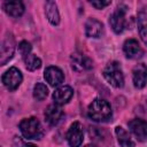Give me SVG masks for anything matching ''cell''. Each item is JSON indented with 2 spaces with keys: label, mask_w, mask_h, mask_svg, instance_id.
<instances>
[{
  "label": "cell",
  "mask_w": 147,
  "mask_h": 147,
  "mask_svg": "<svg viewBox=\"0 0 147 147\" xmlns=\"http://www.w3.org/2000/svg\"><path fill=\"white\" fill-rule=\"evenodd\" d=\"M84 139V132H83V126L79 122H74L68 132H67V141L70 147H79L83 144Z\"/></svg>",
  "instance_id": "52a82bcc"
},
{
  "label": "cell",
  "mask_w": 147,
  "mask_h": 147,
  "mask_svg": "<svg viewBox=\"0 0 147 147\" xmlns=\"http://www.w3.org/2000/svg\"><path fill=\"white\" fill-rule=\"evenodd\" d=\"M103 77L106 80L116 88H122L124 86V76L122 68L118 62L111 61L103 69Z\"/></svg>",
  "instance_id": "3957f363"
},
{
  "label": "cell",
  "mask_w": 147,
  "mask_h": 147,
  "mask_svg": "<svg viewBox=\"0 0 147 147\" xmlns=\"http://www.w3.org/2000/svg\"><path fill=\"white\" fill-rule=\"evenodd\" d=\"M45 14L48 22L53 25H57L60 23V15L57 10V6L54 1H46L45 3Z\"/></svg>",
  "instance_id": "e0dca14e"
},
{
  "label": "cell",
  "mask_w": 147,
  "mask_h": 147,
  "mask_svg": "<svg viewBox=\"0 0 147 147\" xmlns=\"http://www.w3.org/2000/svg\"><path fill=\"white\" fill-rule=\"evenodd\" d=\"M127 125L130 131L137 137L139 141H144L147 138V121L134 118V119H131Z\"/></svg>",
  "instance_id": "9c48e42d"
},
{
  "label": "cell",
  "mask_w": 147,
  "mask_h": 147,
  "mask_svg": "<svg viewBox=\"0 0 147 147\" xmlns=\"http://www.w3.org/2000/svg\"><path fill=\"white\" fill-rule=\"evenodd\" d=\"M70 62H71V68L77 72L90 70L93 67L92 60L86 55H83L82 53H74L70 57Z\"/></svg>",
  "instance_id": "ba28073f"
},
{
  "label": "cell",
  "mask_w": 147,
  "mask_h": 147,
  "mask_svg": "<svg viewBox=\"0 0 147 147\" xmlns=\"http://www.w3.org/2000/svg\"><path fill=\"white\" fill-rule=\"evenodd\" d=\"M20 131L25 139H40L42 137V127L36 117L24 118L20 122Z\"/></svg>",
  "instance_id": "7a4b0ae2"
},
{
  "label": "cell",
  "mask_w": 147,
  "mask_h": 147,
  "mask_svg": "<svg viewBox=\"0 0 147 147\" xmlns=\"http://www.w3.org/2000/svg\"><path fill=\"white\" fill-rule=\"evenodd\" d=\"M125 13H126V7L123 5H119L117 9L111 14L109 18V23L115 33H122L126 29L127 22L125 18Z\"/></svg>",
  "instance_id": "277c9868"
},
{
  "label": "cell",
  "mask_w": 147,
  "mask_h": 147,
  "mask_svg": "<svg viewBox=\"0 0 147 147\" xmlns=\"http://www.w3.org/2000/svg\"><path fill=\"white\" fill-rule=\"evenodd\" d=\"M123 51L129 59H138L142 55V49L136 39H127L123 45Z\"/></svg>",
  "instance_id": "4fadbf2b"
},
{
  "label": "cell",
  "mask_w": 147,
  "mask_h": 147,
  "mask_svg": "<svg viewBox=\"0 0 147 147\" xmlns=\"http://www.w3.org/2000/svg\"><path fill=\"white\" fill-rule=\"evenodd\" d=\"M110 2H111V1H109V0H107V1L98 0V1H91V5H92L93 7H95L96 9H102V8H105L106 6L110 5Z\"/></svg>",
  "instance_id": "603a6c76"
},
{
  "label": "cell",
  "mask_w": 147,
  "mask_h": 147,
  "mask_svg": "<svg viewBox=\"0 0 147 147\" xmlns=\"http://www.w3.org/2000/svg\"><path fill=\"white\" fill-rule=\"evenodd\" d=\"M15 51V40L11 33H6L2 44H1V51H0V64L5 65L14 55Z\"/></svg>",
  "instance_id": "8992f818"
},
{
  "label": "cell",
  "mask_w": 147,
  "mask_h": 147,
  "mask_svg": "<svg viewBox=\"0 0 147 147\" xmlns=\"http://www.w3.org/2000/svg\"><path fill=\"white\" fill-rule=\"evenodd\" d=\"M22 80H23V76L21 71L15 67L9 68L2 75V83L9 91H15L21 85Z\"/></svg>",
  "instance_id": "5b68a950"
},
{
  "label": "cell",
  "mask_w": 147,
  "mask_h": 147,
  "mask_svg": "<svg viewBox=\"0 0 147 147\" xmlns=\"http://www.w3.org/2000/svg\"><path fill=\"white\" fill-rule=\"evenodd\" d=\"M115 132H116L117 140L121 147H134V142L132 141L130 134L122 126H117L115 129Z\"/></svg>",
  "instance_id": "ac0fdd59"
},
{
  "label": "cell",
  "mask_w": 147,
  "mask_h": 147,
  "mask_svg": "<svg viewBox=\"0 0 147 147\" xmlns=\"http://www.w3.org/2000/svg\"><path fill=\"white\" fill-rule=\"evenodd\" d=\"M3 9L11 17H20L24 13V5L22 1H6Z\"/></svg>",
  "instance_id": "2e32d148"
},
{
  "label": "cell",
  "mask_w": 147,
  "mask_h": 147,
  "mask_svg": "<svg viewBox=\"0 0 147 147\" xmlns=\"http://www.w3.org/2000/svg\"><path fill=\"white\" fill-rule=\"evenodd\" d=\"M74 95V90L68 86V85H64V86H60L59 88H56L53 93V100L56 105L61 106V105H64L67 103Z\"/></svg>",
  "instance_id": "7c38bea8"
},
{
  "label": "cell",
  "mask_w": 147,
  "mask_h": 147,
  "mask_svg": "<svg viewBox=\"0 0 147 147\" xmlns=\"http://www.w3.org/2000/svg\"><path fill=\"white\" fill-rule=\"evenodd\" d=\"M87 115L91 119L95 122H105L111 117L113 111L108 101L98 98V99H94L92 103L88 106Z\"/></svg>",
  "instance_id": "6da1fadb"
},
{
  "label": "cell",
  "mask_w": 147,
  "mask_h": 147,
  "mask_svg": "<svg viewBox=\"0 0 147 147\" xmlns=\"http://www.w3.org/2000/svg\"><path fill=\"white\" fill-rule=\"evenodd\" d=\"M23 60H24V63L26 65V69L30 70V71H34V70L39 69L40 65H41V60L39 57H37L36 55H33V54L28 55Z\"/></svg>",
  "instance_id": "ffe728a7"
},
{
  "label": "cell",
  "mask_w": 147,
  "mask_h": 147,
  "mask_svg": "<svg viewBox=\"0 0 147 147\" xmlns=\"http://www.w3.org/2000/svg\"><path fill=\"white\" fill-rule=\"evenodd\" d=\"M138 26H139V33L142 39V41L147 45V11L142 10L139 13L138 16Z\"/></svg>",
  "instance_id": "d6986e66"
},
{
  "label": "cell",
  "mask_w": 147,
  "mask_h": 147,
  "mask_svg": "<svg viewBox=\"0 0 147 147\" xmlns=\"http://www.w3.org/2000/svg\"><path fill=\"white\" fill-rule=\"evenodd\" d=\"M44 77L46 79V82L51 85V86H59L63 80H64V74L63 71L54 65H51L48 68H46L45 72H44Z\"/></svg>",
  "instance_id": "30bf717a"
},
{
  "label": "cell",
  "mask_w": 147,
  "mask_h": 147,
  "mask_svg": "<svg viewBox=\"0 0 147 147\" xmlns=\"http://www.w3.org/2000/svg\"><path fill=\"white\" fill-rule=\"evenodd\" d=\"M62 116H63V111L56 103L49 105L45 110V119L51 125H56L62 118Z\"/></svg>",
  "instance_id": "5bb4252c"
},
{
  "label": "cell",
  "mask_w": 147,
  "mask_h": 147,
  "mask_svg": "<svg viewBox=\"0 0 147 147\" xmlns=\"http://www.w3.org/2000/svg\"><path fill=\"white\" fill-rule=\"evenodd\" d=\"M103 25L95 18H88L85 23V33L90 38H99L102 33Z\"/></svg>",
  "instance_id": "9a60e30c"
},
{
  "label": "cell",
  "mask_w": 147,
  "mask_h": 147,
  "mask_svg": "<svg viewBox=\"0 0 147 147\" xmlns=\"http://www.w3.org/2000/svg\"><path fill=\"white\" fill-rule=\"evenodd\" d=\"M31 49H32L31 44L28 42L26 40H23V41H21L18 44V51H20V53H21V55H22L23 59H25L28 55L31 54Z\"/></svg>",
  "instance_id": "7402d4cb"
},
{
  "label": "cell",
  "mask_w": 147,
  "mask_h": 147,
  "mask_svg": "<svg viewBox=\"0 0 147 147\" xmlns=\"http://www.w3.org/2000/svg\"><path fill=\"white\" fill-rule=\"evenodd\" d=\"M133 85L136 88H142L147 84V65L144 63H139L133 68L132 71Z\"/></svg>",
  "instance_id": "8fae6325"
},
{
  "label": "cell",
  "mask_w": 147,
  "mask_h": 147,
  "mask_svg": "<svg viewBox=\"0 0 147 147\" xmlns=\"http://www.w3.org/2000/svg\"><path fill=\"white\" fill-rule=\"evenodd\" d=\"M48 94V88L42 83H37L33 87V98L38 101L44 100Z\"/></svg>",
  "instance_id": "44dd1931"
},
{
  "label": "cell",
  "mask_w": 147,
  "mask_h": 147,
  "mask_svg": "<svg viewBox=\"0 0 147 147\" xmlns=\"http://www.w3.org/2000/svg\"><path fill=\"white\" fill-rule=\"evenodd\" d=\"M85 147H95V146H93V145H86Z\"/></svg>",
  "instance_id": "cb8c5ba5"
}]
</instances>
